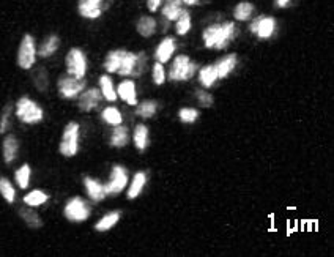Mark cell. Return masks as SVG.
<instances>
[{"mask_svg": "<svg viewBox=\"0 0 334 257\" xmlns=\"http://www.w3.org/2000/svg\"><path fill=\"white\" fill-rule=\"evenodd\" d=\"M128 183V175L126 171L122 166H114L112 174H110V180L106 185V191L107 194H118Z\"/></svg>", "mask_w": 334, "mask_h": 257, "instance_id": "cell-9", "label": "cell"}, {"mask_svg": "<svg viewBox=\"0 0 334 257\" xmlns=\"http://www.w3.org/2000/svg\"><path fill=\"white\" fill-rule=\"evenodd\" d=\"M236 65V56L235 54H229L226 57H222L216 65H214V68H216V73H218V78H226L232 69L235 68Z\"/></svg>", "mask_w": 334, "mask_h": 257, "instance_id": "cell-17", "label": "cell"}, {"mask_svg": "<svg viewBox=\"0 0 334 257\" xmlns=\"http://www.w3.org/2000/svg\"><path fill=\"white\" fill-rule=\"evenodd\" d=\"M181 4H183V0H165V5L162 8V16L169 21L178 19L181 13Z\"/></svg>", "mask_w": 334, "mask_h": 257, "instance_id": "cell-18", "label": "cell"}, {"mask_svg": "<svg viewBox=\"0 0 334 257\" xmlns=\"http://www.w3.org/2000/svg\"><path fill=\"white\" fill-rule=\"evenodd\" d=\"M84 185H85V188H87V193H88L90 199L95 200V202L103 200V199L106 197V194H107L106 186H103L100 181L93 180V178H90V177H85Z\"/></svg>", "mask_w": 334, "mask_h": 257, "instance_id": "cell-12", "label": "cell"}, {"mask_svg": "<svg viewBox=\"0 0 334 257\" xmlns=\"http://www.w3.org/2000/svg\"><path fill=\"white\" fill-rule=\"evenodd\" d=\"M134 63H136V54L126 51V54H125V57L122 60L120 69H118L117 73L122 75V76H131L133 75V69H134Z\"/></svg>", "mask_w": 334, "mask_h": 257, "instance_id": "cell-26", "label": "cell"}, {"mask_svg": "<svg viewBox=\"0 0 334 257\" xmlns=\"http://www.w3.org/2000/svg\"><path fill=\"white\" fill-rule=\"evenodd\" d=\"M47 199H49V197H47V194H44L40 190H35V191H30L26 197H24V202H26L27 205H30V207H38V205L44 204Z\"/></svg>", "mask_w": 334, "mask_h": 257, "instance_id": "cell-31", "label": "cell"}, {"mask_svg": "<svg viewBox=\"0 0 334 257\" xmlns=\"http://www.w3.org/2000/svg\"><path fill=\"white\" fill-rule=\"evenodd\" d=\"M196 97H197V100H199V103L202 104V106H211V103H213V97L210 95V93H207L205 90H197L196 91Z\"/></svg>", "mask_w": 334, "mask_h": 257, "instance_id": "cell-41", "label": "cell"}, {"mask_svg": "<svg viewBox=\"0 0 334 257\" xmlns=\"http://www.w3.org/2000/svg\"><path fill=\"white\" fill-rule=\"evenodd\" d=\"M145 65H147V56L144 52L136 54V63H134V69H133L131 76H140L145 71V68H147Z\"/></svg>", "mask_w": 334, "mask_h": 257, "instance_id": "cell-37", "label": "cell"}, {"mask_svg": "<svg viewBox=\"0 0 334 257\" xmlns=\"http://www.w3.org/2000/svg\"><path fill=\"white\" fill-rule=\"evenodd\" d=\"M79 149V125L71 122L66 125L63 131V137L60 142V153L65 156H75Z\"/></svg>", "mask_w": 334, "mask_h": 257, "instance_id": "cell-3", "label": "cell"}, {"mask_svg": "<svg viewBox=\"0 0 334 257\" xmlns=\"http://www.w3.org/2000/svg\"><path fill=\"white\" fill-rule=\"evenodd\" d=\"M145 181H147V177L144 172H137L133 178V183L129 186V191H128V199H134L137 197L142 190H144V186H145Z\"/></svg>", "mask_w": 334, "mask_h": 257, "instance_id": "cell-19", "label": "cell"}, {"mask_svg": "<svg viewBox=\"0 0 334 257\" xmlns=\"http://www.w3.org/2000/svg\"><path fill=\"white\" fill-rule=\"evenodd\" d=\"M159 4H161V0H149V2H147L150 11H156V8L159 7Z\"/></svg>", "mask_w": 334, "mask_h": 257, "instance_id": "cell-43", "label": "cell"}, {"mask_svg": "<svg viewBox=\"0 0 334 257\" xmlns=\"http://www.w3.org/2000/svg\"><path fill=\"white\" fill-rule=\"evenodd\" d=\"M35 84L40 90H46L47 87V78H46V71L44 69H38L35 75Z\"/></svg>", "mask_w": 334, "mask_h": 257, "instance_id": "cell-40", "label": "cell"}, {"mask_svg": "<svg viewBox=\"0 0 334 257\" xmlns=\"http://www.w3.org/2000/svg\"><path fill=\"white\" fill-rule=\"evenodd\" d=\"M19 215H21V218L26 221L30 227H33V229H36V227H40L41 226V221H40V218H38V215L33 212V210H30L29 207H24V208H21L19 210Z\"/></svg>", "mask_w": 334, "mask_h": 257, "instance_id": "cell-29", "label": "cell"}, {"mask_svg": "<svg viewBox=\"0 0 334 257\" xmlns=\"http://www.w3.org/2000/svg\"><path fill=\"white\" fill-rule=\"evenodd\" d=\"M118 97L122 100H125L128 104L134 106L137 103L136 100V85L133 81H123L120 85H118Z\"/></svg>", "mask_w": 334, "mask_h": 257, "instance_id": "cell-16", "label": "cell"}, {"mask_svg": "<svg viewBox=\"0 0 334 257\" xmlns=\"http://www.w3.org/2000/svg\"><path fill=\"white\" fill-rule=\"evenodd\" d=\"M252 11H254L252 4H249V2H242V4L236 5V8H235V11H233V16H235L238 21H246V19L251 17Z\"/></svg>", "mask_w": 334, "mask_h": 257, "instance_id": "cell-30", "label": "cell"}, {"mask_svg": "<svg viewBox=\"0 0 334 257\" xmlns=\"http://www.w3.org/2000/svg\"><path fill=\"white\" fill-rule=\"evenodd\" d=\"M101 98H103L101 88L100 90L98 88L87 90V91H84L82 95L79 97V107L82 111H91V109H95V107L100 104Z\"/></svg>", "mask_w": 334, "mask_h": 257, "instance_id": "cell-11", "label": "cell"}, {"mask_svg": "<svg viewBox=\"0 0 334 257\" xmlns=\"http://www.w3.org/2000/svg\"><path fill=\"white\" fill-rule=\"evenodd\" d=\"M155 112H156V103L155 101H144V103H140L136 109V114L144 117V119H149V117H152Z\"/></svg>", "mask_w": 334, "mask_h": 257, "instance_id": "cell-36", "label": "cell"}, {"mask_svg": "<svg viewBox=\"0 0 334 257\" xmlns=\"http://www.w3.org/2000/svg\"><path fill=\"white\" fill-rule=\"evenodd\" d=\"M17 139L14 136H8L4 141V159L5 162H11L17 155Z\"/></svg>", "mask_w": 334, "mask_h": 257, "instance_id": "cell-20", "label": "cell"}, {"mask_svg": "<svg viewBox=\"0 0 334 257\" xmlns=\"http://www.w3.org/2000/svg\"><path fill=\"white\" fill-rule=\"evenodd\" d=\"M251 32L257 33L258 38H270L274 32V19L267 16H258L251 24Z\"/></svg>", "mask_w": 334, "mask_h": 257, "instance_id": "cell-10", "label": "cell"}, {"mask_svg": "<svg viewBox=\"0 0 334 257\" xmlns=\"http://www.w3.org/2000/svg\"><path fill=\"white\" fill-rule=\"evenodd\" d=\"M79 13L90 19L98 17L101 14V0H79Z\"/></svg>", "mask_w": 334, "mask_h": 257, "instance_id": "cell-13", "label": "cell"}, {"mask_svg": "<svg viewBox=\"0 0 334 257\" xmlns=\"http://www.w3.org/2000/svg\"><path fill=\"white\" fill-rule=\"evenodd\" d=\"M235 36V24L233 22H226V24H213L203 32V43L207 48L224 49L226 46Z\"/></svg>", "mask_w": 334, "mask_h": 257, "instance_id": "cell-1", "label": "cell"}, {"mask_svg": "<svg viewBox=\"0 0 334 257\" xmlns=\"http://www.w3.org/2000/svg\"><path fill=\"white\" fill-rule=\"evenodd\" d=\"M155 19L150 17V16H142L137 22V32L142 35V36H152L153 32H155Z\"/></svg>", "mask_w": 334, "mask_h": 257, "instance_id": "cell-22", "label": "cell"}, {"mask_svg": "<svg viewBox=\"0 0 334 257\" xmlns=\"http://www.w3.org/2000/svg\"><path fill=\"white\" fill-rule=\"evenodd\" d=\"M90 215V205L81 199V197H73L69 199L65 205V216L69 221H85Z\"/></svg>", "mask_w": 334, "mask_h": 257, "instance_id": "cell-5", "label": "cell"}, {"mask_svg": "<svg viewBox=\"0 0 334 257\" xmlns=\"http://www.w3.org/2000/svg\"><path fill=\"white\" fill-rule=\"evenodd\" d=\"M16 115L24 123H38L43 119V109L29 98H21L16 103Z\"/></svg>", "mask_w": 334, "mask_h": 257, "instance_id": "cell-2", "label": "cell"}, {"mask_svg": "<svg viewBox=\"0 0 334 257\" xmlns=\"http://www.w3.org/2000/svg\"><path fill=\"white\" fill-rule=\"evenodd\" d=\"M290 2V0H276V7L279 8H284V7H287V4Z\"/></svg>", "mask_w": 334, "mask_h": 257, "instance_id": "cell-44", "label": "cell"}, {"mask_svg": "<svg viewBox=\"0 0 334 257\" xmlns=\"http://www.w3.org/2000/svg\"><path fill=\"white\" fill-rule=\"evenodd\" d=\"M183 4H186V5H194V4H197V0H183Z\"/></svg>", "mask_w": 334, "mask_h": 257, "instance_id": "cell-45", "label": "cell"}, {"mask_svg": "<svg viewBox=\"0 0 334 257\" xmlns=\"http://www.w3.org/2000/svg\"><path fill=\"white\" fill-rule=\"evenodd\" d=\"M175 51V43H174V38H165L161 41V44L158 46V49L155 52L156 59L159 63H165L167 60L171 59V56L174 54Z\"/></svg>", "mask_w": 334, "mask_h": 257, "instance_id": "cell-14", "label": "cell"}, {"mask_svg": "<svg viewBox=\"0 0 334 257\" xmlns=\"http://www.w3.org/2000/svg\"><path fill=\"white\" fill-rule=\"evenodd\" d=\"M0 193H2L4 199L10 204L14 202V197H16V191L13 188V185L7 180V178H0Z\"/></svg>", "mask_w": 334, "mask_h": 257, "instance_id": "cell-32", "label": "cell"}, {"mask_svg": "<svg viewBox=\"0 0 334 257\" xmlns=\"http://www.w3.org/2000/svg\"><path fill=\"white\" fill-rule=\"evenodd\" d=\"M85 57L81 49H71L66 56V69L71 76L84 78L85 75Z\"/></svg>", "mask_w": 334, "mask_h": 257, "instance_id": "cell-7", "label": "cell"}, {"mask_svg": "<svg viewBox=\"0 0 334 257\" xmlns=\"http://www.w3.org/2000/svg\"><path fill=\"white\" fill-rule=\"evenodd\" d=\"M120 219V213L118 212H112V213H107L106 216H103L97 224H95V229L98 232H104V230H109L110 227H114L117 224V221Z\"/></svg>", "mask_w": 334, "mask_h": 257, "instance_id": "cell-25", "label": "cell"}, {"mask_svg": "<svg viewBox=\"0 0 334 257\" xmlns=\"http://www.w3.org/2000/svg\"><path fill=\"white\" fill-rule=\"evenodd\" d=\"M164 79H165V75H164V66H162V63H155V66H153V81H155V84H162L164 82Z\"/></svg>", "mask_w": 334, "mask_h": 257, "instance_id": "cell-39", "label": "cell"}, {"mask_svg": "<svg viewBox=\"0 0 334 257\" xmlns=\"http://www.w3.org/2000/svg\"><path fill=\"white\" fill-rule=\"evenodd\" d=\"M218 79V73H216V68L213 66H205L200 69V82L205 87H211L214 84V81Z\"/></svg>", "mask_w": 334, "mask_h": 257, "instance_id": "cell-28", "label": "cell"}, {"mask_svg": "<svg viewBox=\"0 0 334 257\" xmlns=\"http://www.w3.org/2000/svg\"><path fill=\"white\" fill-rule=\"evenodd\" d=\"M180 115V120L184 122V123H193L197 120V117H199V112L196 109H189V107H184L178 112Z\"/></svg>", "mask_w": 334, "mask_h": 257, "instance_id": "cell-38", "label": "cell"}, {"mask_svg": "<svg viewBox=\"0 0 334 257\" xmlns=\"http://www.w3.org/2000/svg\"><path fill=\"white\" fill-rule=\"evenodd\" d=\"M191 27V16L186 10H181L178 19H177V33L178 35H184Z\"/></svg>", "mask_w": 334, "mask_h": 257, "instance_id": "cell-34", "label": "cell"}, {"mask_svg": "<svg viewBox=\"0 0 334 257\" xmlns=\"http://www.w3.org/2000/svg\"><path fill=\"white\" fill-rule=\"evenodd\" d=\"M128 142V130L125 126L117 125V128H114L112 131V137H110V145L114 147H123Z\"/></svg>", "mask_w": 334, "mask_h": 257, "instance_id": "cell-23", "label": "cell"}, {"mask_svg": "<svg viewBox=\"0 0 334 257\" xmlns=\"http://www.w3.org/2000/svg\"><path fill=\"white\" fill-rule=\"evenodd\" d=\"M196 63H191L188 56H178L172 66H171V71H169V78L172 81H186L191 79L194 76L196 71Z\"/></svg>", "mask_w": 334, "mask_h": 257, "instance_id": "cell-4", "label": "cell"}, {"mask_svg": "<svg viewBox=\"0 0 334 257\" xmlns=\"http://www.w3.org/2000/svg\"><path fill=\"white\" fill-rule=\"evenodd\" d=\"M59 43H60V40H59L57 35L47 36V38L43 41L41 48H40V56H41V57H49V56H52V54L57 51V48H59Z\"/></svg>", "mask_w": 334, "mask_h": 257, "instance_id": "cell-21", "label": "cell"}, {"mask_svg": "<svg viewBox=\"0 0 334 257\" xmlns=\"http://www.w3.org/2000/svg\"><path fill=\"white\" fill-rule=\"evenodd\" d=\"M103 119L107 123L115 125V126L122 123V115H120V112H118V109H115V107H106L103 111Z\"/></svg>", "mask_w": 334, "mask_h": 257, "instance_id": "cell-35", "label": "cell"}, {"mask_svg": "<svg viewBox=\"0 0 334 257\" xmlns=\"http://www.w3.org/2000/svg\"><path fill=\"white\" fill-rule=\"evenodd\" d=\"M30 168L29 164H24L21 166L17 171H16V181L17 185L21 186V188H27L29 186V181H30Z\"/></svg>", "mask_w": 334, "mask_h": 257, "instance_id": "cell-33", "label": "cell"}, {"mask_svg": "<svg viewBox=\"0 0 334 257\" xmlns=\"http://www.w3.org/2000/svg\"><path fill=\"white\" fill-rule=\"evenodd\" d=\"M85 87V81L81 78H69V76H62L59 79V90L60 95L63 98H75L82 91Z\"/></svg>", "mask_w": 334, "mask_h": 257, "instance_id": "cell-8", "label": "cell"}, {"mask_svg": "<svg viewBox=\"0 0 334 257\" xmlns=\"http://www.w3.org/2000/svg\"><path fill=\"white\" fill-rule=\"evenodd\" d=\"M35 43H33V38L30 35H26L21 41V46H19V54H17V63L21 68L27 69L33 65L35 62Z\"/></svg>", "mask_w": 334, "mask_h": 257, "instance_id": "cell-6", "label": "cell"}, {"mask_svg": "<svg viewBox=\"0 0 334 257\" xmlns=\"http://www.w3.org/2000/svg\"><path fill=\"white\" fill-rule=\"evenodd\" d=\"M126 51L123 49H118V51H110L104 60V68L107 69L109 73H117L118 69H120V65H122V60L125 57Z\"/></svg>", "mask_w": 334, "mask_h": 257, "instance_id": "cell-15", "label": "cell"}, {"mask_svg": "<svg viewBox=\"0 0 334 257\" xmlns=\"http://www.w3.org/2000/svg\"><path fill=\"white\" fill-rule=\"evenodd\" d=\"M10 111H11V104H8L4 112H2V123H0V133L4 134V131H7L8 128V119H10Z\"/></svg>", "mask_w": 334, "mask_h": 257, "instance_id": "cell-42", "label": "cell"}, {"mask_svg": "<svg viewBox=\"0 0 334 257\" xmlns=\"http://www.w3.org/2000/svg\"><path fill=\"white\" fill-rule=\"evenodd\" d=\"M147 142H149V130H147V126L145 125H137L136 130H134V144H136V147L142 152V150H145Z\"/></svg>", "mask_w": 334, "mask_h": 257, "instance_id": "cell-24", "label": "cell"}, {"mask_svg": "<svg viewBox=\"0 0 334 257\" xmlns=\"http://www.w3.org/2000/svg\"><path fill=\"white\" fill-rule=\"evenodd\" d=\"M100 85H101V91H103V97L109 101H115L117 100V91L114 90L112 81L109 76H101L100 78Z\"/></svg>", "mask_w": 334, "mask_h": 257, "instance_id": "cell-27", "label": "cell"}]
</instances>
